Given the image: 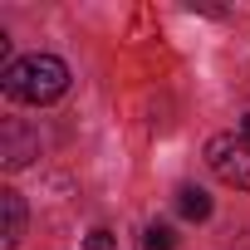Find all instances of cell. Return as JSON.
Here are the masks:
<instances>
[{
  "label": "cell",
  "mask_w": 250,
  "mask_h": 250,
  "mask_svg": "<svg viewBox=\"0 0 250 250\" xmlns=\"http://www.w3.org/2000/svg\"><path fill=\"white\" fill-rule=\"evenodd\" d=\"M0 88H5V98H15V103H54L69 88V69L54 54H30V59H15L5 74H0Z\"/></svg>",
  "instance_id": "6da1fadb"
},
{
  "label": "cell",
  "mask_w": 250,
  "mask_h": 250,
  "mask_svg": "<svg viewBox=\"0 0 250 250\" xmlns=\"http://www.w3.org/2000/svg\"><path fill=\"white\" fill-rule=\"evenodd\" d=\"M206 167H211L226 187L250 191V143H245V138H235V133H216V138L206 143Z\"/></svg>",
  "instance_id": "7a4b0ae2"
},
{
  "label": "cell",
  "mask_w": 250,
  "mask_h": 250,
  "mask_svg": "<svg viewBox=\"0 0 250 250\" xmlns=\"http://www.w3.org/2000/svg\"><path fill=\"white\" fill-rule=\"evenodd\" d=\"M30 157H40V138H35L30 128H20V123L10 118L5 128H0V162H5L10 172H20Z\"/></svg>",
  "instance_id": "3957f363"
},
{
  "label": "cell",
  "mask_w": 250,
  "mask_h": 250,
  "mask_svg": "<svg viewBox=\"0 0 250 250\" xmlns=\"http://www.w3.org/2000/svg\"><path fill=\"white\" fill-rule=\"evenodd\" d=\"M0 211H5V240H0V250H15L20 235H25V201H20V191H0Z\"/></svg>",
  "instance_id": "277c9868"
},
{
  "label": "cell",
  "mask_w": 250,
  "mask_h": 250,
  "mask_svg": "<svg viewBox=\"0 0 250 250\" xmlns=\"http://www.w3.org/2000/svg\"><path fill=\"white\" fill-rule=\"evenodd\" d=\"M177 211H182L187 221H206V216H211V196H206L201 187H182V191H177Z\"/></svg>",
  "instance_id": "5b68a950"
},
{
  "label": "cell",
  "mask_w": 250,
  "mask_h": 250,
  "mask_svg": "<svg viewBox=\"0 0 250 250\" xmlns=\"http://www.w3.org/2000/svg\"><path fill=\"white\" fill-rule=\"evenodd\" d=\"M177 245V235H172V226H162V221H152L147 226V235H143V250H172Z\"/></svg>",
  "instance_id": "8992f818"
},
{
  "label": "cell",
  "mask_w": 250,
  "mask_h": 250,
  "mask_svg": "<svg viewBox=\"0 0 250 250\" xmlns=\"http://www.w3.org/2000/svg\"><path fill=\"white\" fill-rule=\"evenodd\" d=\"M83 250H118V235L98 226V230H88V240H83Z\"/></svg>",
  "instance_id": "52a82bcc"
},
{
  "label": "cell",
  "mask_w": 250,
  "mask_h": 250,
  "mask_svg": "<svg viewBox=\"0 0 250 250\" xmlns=\"http://www.w3.org/2000/svg\"><path fill=\"white\" fill-rule=\"evenodd\" d=\"M240 133H245V143H250V113H245V118H240Z\"/></svg>",
  "instance_id": "ba28073f"
}]
</instances>
